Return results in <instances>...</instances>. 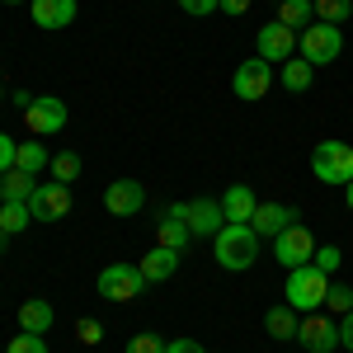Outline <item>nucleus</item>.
Returning <instances> with one entry per match:
<instances>
[{
    "label": "nucleus",
    "instance_id": "13",
    "mask_svg": "<svg viewBox=\"0 0 353 353\" xmlns=\"http://www.w3.org/2000/svg\"><path fill=\"white\" fill-rule=\"evenodd\" d=\"M141 203H146V189L137 179H113L109 189H104V208H109L113 217H137Z\"/></svg>",
    "mask_w": 353,
    "mask_h": 353
},
{
    "label": "nucleus",
    "instance_id": "12",
    "mask_svg": "<svg viewBox=\"0 0 353 353\" xmlns=\"http://www.w3.org/2000/svg\"><path fill=\"white\" fill-rule=\"evenodd\" d=\"M292 221H297V208H288V203H259V208H254V217H250V226H254V236H259V241H264V236L278 241Z\"/></svg>",
    "mask_w": 353,
    "mask_h": 353
},
{
    "label": "nucleus",
    "instance_id": "24",
    "mask_svg": "<svg viewBox=\"0 0 353 353\" xmlns=\"http://www.w3.org/2000/svg\"><path fill=\"white\" fill-rule=\"evenodd\" d=\"M14 170H24V174H43V170H48V151H43L38 141H19V151H14Z\"/></svg>",
    "mask_w": 353,
    "mask_h": 353
},
{
    "label": "nucleus",
    "instance_id": "19",
    "mask_svg": "<svg viewBox=\"0 0 353 353\" xmlns=\"http://www.w3.org/2000/svg\"><path fill=\"white\" fill-rule=\"evenodd\" d=\"M38 189V174H24V170H5L0 174V198L5 203H28Z\"/></svg>",
    "mask_w": 353,
    "mask_h": 353
},
{
    "label": "nucleus",
    "instance_id": "16",
    "mask_svg": "<svg viewBox=\"0 0 353 353\" xmlns=\"http://www.w3.org/2000/svg\"><path fill=\"white\" fill-rule=\"evenodd\" d=\"M28 14L38 28H66L76 19V0H28Z\"/></svg>",
    "mask_w": 353,
    "mask_h": 353
},
{
    "label": "nucleus",
    "instance_id": "3",
    "mask_svg": "<svg viewBox=\"0 0 353 353\" xmlns=\"http://www.w3.org/2000/svg\"><path fill=\"white\" fill-rule=\"evenodd\" d=\"M311 170L321 184H349L353 179V146L349 141H321L311 151Z\"/></svg>",
    "mask_w": 353,
    "mask_h": 353
},
{
    "label": "nucleus",
    "instance_id": "17",
    "mask_svg": "<svg viewBox=\"0 0 353 353\" xmlns=\"http://www.w3.org/2000/svg\"><path fill=\"white\" fill-rule=\"evenodd\" d=\"M137 269H141V278H146V283H165V278H174V269H179V250L156 245L151 254H141V259H137Z\"/></svg>",
    "mask_w": 353,
    "mask_h": 353
},
{
    "label": "nucleus",
    "instance_id": "10",
    "mask_svg": "<svg viewBox=\"0 0 353 353\" xmlns=\"http://www.w3.org/2000/svg\"><path fill=\"white\" fill-rule=\"evenodd\" d=\"M24 123L33 137H57L66 128V104L57 99V94H43V99H33L24 109Z\"/></svg>",
    "mask_w": 353,
    "mask_h": 353
},
{
    "label": "nucleus",
    "instance_id": "25",
    "mask_svg": "<svg viewBox=\"0 0 353 353\" xmlns=\"http://www.w3.org/2000/svg\"><path fill=\"white\" fill-rule=\"evenodd\" d=\"M311 5H316V19H321V24H349L353 19V0H311Z\"/></svg>",
    "mask_w": 353,
    "mask_h": 353
},
{
    "label": "nucleus",
    "instance_id": "31",
    "mask_svg": "<svg viewBox=\"0 0 353 353\" xmlns=\"http://www.w3.org/2000/svg\"><path fill=\"white\" fill-rule=\"evenodd\" d=\"M5 353H48V344H43V334H14V339H10V349Z\"/></svg>",
    "mask_w": 353,
    "mask_h": 353
},
{
    "label": "nucleus",
    "instance_id": "20",
    "mask_svg": "<svg viewBox=\"0 0 353 353\" xmlns=\"http://www.w3.org/2000/svg\"><path fill=\"white\" fill-rule=\"evenodd\" d=\"M19 330H28V334H43V330H52V301L28 297L24 306H19Z\"/></svg>",
    "mask_w": 353,
    "mask_h": 353
},
{
    "label": "nucleus",
    "instance_id": "18",
    "mask_svg": "<svg viewBox=\"0 0 353 353\" xmlns=\"http://www.w3.org/2000/svg\"><path fill=\"white\" fill-rule=\"evenodd\" d=\"M254 208H259V198H254L250 184H231V189L221 193V212H226V221H250Z\"/></svg>",
    "mask_w": 353,
    "mask_h": 353
},
{
    "label": "nucleus",
    "instance_id": "35",
    "mask_svg": "<svg viewBox=\"0 0 353 353\" xmlns=\"http://www.w3.org/2000/svg\"><path fill=\"white\" fill-rule=\"evenodd\" d=\"M165 353H208V349H203L198 339H170V344H165Z\"/></svg>",
    "mask_w": 353,
    "mask_h": 353
},
{
    "label": "nucleus",
    "instance_id": "40",
    "mask_svg": "<svg viewBox=\"0 0 353 353\" xmlns=\"http://www.w3.org/2000/svg\"><path fill=\"white\" fill-rule=\"evenodd\" d=\"M5 245H10V236H5V231H0V250H5Z\"/></svg>",
    "mask_w": 353,
    "mask_h": 353
},
{
    "label": "nucleus",
    "instance_id": "6",
    "mask_svg": "<svg viewBox=\"0 0 353 353\" xmlns=\"http://www.w3.org/2000/svg\"><path fill=\"white\" fill-rule=\"evenodd\" d=\"M231 90H236V99H245V104L264 99V94L273 90V66L264 61V57L241 61V66H236V76H231Z\"/></svg>",
    "mask_w": 353,
    "mask_h": 353
},
{
    "label": "nucleus",
    "instance_id": "38",
    "mask_svg": "<svg viewBox=\"0 0 353 353\" xmlns=\"http://www.w3.org/2000/svg\"><path fill=\"white\" fill-rule=\"evenodd\" d=\"M344 198H349V212H353V179L344 184Z\"/></svg>",
    "mask_w": 353,
    "mask_h": 353
},
{
    "label": "nucleus",
    "instance_id": "42",
    "mask_svg": "<svg viewBox=\"0 0 353 353\" xmlns=\"http://www.w3.org/2000/svg\"><path fill=\"white\" fill-rule=\"evenodd\" d=\"M349 353H353V349H349Z\"/></svg>",
    "mask_w": 353,
    "mask_h": 353
},
{
    "label": "nucleus",
    "instance_id": "1",
    "mask_svg": "<svg viewBox=\"0 0 353 353\" xmlns=\"http://www.w3.org/2000/svg\"><path fill=\"white\" fill-rule=\"evenodd\" d=\"M212 254H217L221 269H231V273L250 269V264L259 259V236H254V226H250V221H226L217 236H212Z\"/></svg>",
    "mask_w": 353,
    "mask_h": 353
},
{
    "label": "nucleus",
    "instance_id": "41",
    "mask_svg": "<svg viewBox=\"0 0 353 353\" xmlns=\"http://www.w3.org/2000/svg\"><path fill=\"white\" fill-rule=\"evenodd\" d=\"M0 99H5V90H0Z\"/></svg>",
    "mask_w": 353,
    "mask_h": 353
},
{
    "label": "nucleus",
    "instance_id": "21",
    "mask_svg": "<svg viewBox=\"0 0 353 353\" xmlns=\"http://www.w3.org/2000/svg\"><path fill=\"white\" fill-rule=\"evenodd\" d=\"M311 76H316V66H311L306 57H292V61H283V71H278V81H283V90H292V94H301V90H311Z\"/></svg>",
    "mask_w": 353,
    "mask_h": 353
},
{
    "label": "nucleus",
    "instance_id": "11",
    "mask_svg": "<svg viewBox=\"0 0 353 353\" xmlns=\"http://www.w3.org/2000/svg\"><path fill=\"white\" fill-rule=\"evenodd\" d=\"M297 339H301L306 353H330L334 344H339V325H334L330 316H321V311H311V316L297 325Z\"/></svg>",
    "mask_w": 353,
    "mask_h": 353
},
{
    "label": "nucleus",
    "instance_id": "29",
    "mask_svg": "<svg viewBox=\"0 0 353 353\" xmlns=\"http://www.w3.org/2000/svg\"><path fill=\"white\" fill-rule=\"evenodd\" d=\"M311 264H316V269H321V273L330 278V273H334L339 264H344V250H339V245H321V250L311 254Z\"/></svg>",
    "mask_w": 353,
    "mask_h": 353
},
{
    "label": "nucleus",
    "instance_id": "33",
    "mask_svg": "<svg viewBox=\"0 0 353 353\" xmlns=\"http://www.w3.org/2000/svg\"><path fill=\"white\" fill-rule=\"evenodd\" d=\"M179 10H184V14H193V19H203V14L221 10V0H179Z\"/></svg>",
    "mask_w": 353,
    "mask_h": 353
},
{
    "label": "nucleus",
    "instance_id": "4",
    "mask_svg": "<svg viewBox=\"0 0 353 353\" xmlns=\"http://www.w3.org/2000/svg\"><path fill=\"white\" fill-rule=\"evenodd\" d=\"M297 52L306 57L311 66H325V61H334V57L344 52V33H339L334 24H321V19H316L311 28L297 33Z\"/></svg>",
    "mask_w": 353,
    "mask_h": 353
},
{
    "label": "nucleus",
    "instance_id": "27",
    "mask_svg": "<svg viewBox=\"0 0 353 353\" xmlns=\"http://www.w3.org/2000/svg\"><path fill=\"white\" fill-rule=\"evenodd\" d=\"M48 165H52V179H57V184H71V179H81V156H76V151H57Z\"/></svg>",
    "mask_w": 353,
    "mask_h": 353
},
{
    "label": "nucleus",
    "instance_id": "9",
    "mask_svg": "<svg viewBox=\"0 0 353 353\" xmlns=\"http://www.w3.org/2000/svg\"><path fill=\"white\" fill-rule=\"evenodd\" d=\"M273 254H278V264L283 269H301V264H311V254H316V241H311V231L292 221L278 241H273Z\"/></svg>",
    "mask_w": 353,
    "mask_h": 353
},
{
    "label": "nucleus",
    "instance_id": "15",
    "mask_svg": "<svg viewBox=\"0 0 353 353\" xmlns=\"http://www.w3.org/2000/svg\"><path fill=\"white\" fill-rule=\"evenodd\" d=\"M221 226H226V212H221V198H193L189 203V231L193 236H217Z\"/></svg>",
    "mask_w": 353,
    "mask_h": 353
},
{
    "label": "nucleus",
    "instance_id": "36",
    "mask_svg": "<svg viewBox=\"0 0 353 353\" xmlns=\"http://www.w3.org/2000/svg\"><path fill=\"white\" fill-rule=\"evenodd\" d=\"M339 344H344V349H353V311L339 321Z\"/></svg>",
    "mask_w": 353,
    "mask_h": 353
},
{
    "label": "nucleus",
    "instance_id": "39",
    "mask_svg": "<svg viewBox=\"0 0 353 353\" xmlns=\"http://www.w3.org/2000/svg\"><path fill=\"white\" fill-rule=\"evenodd\" d=\"M0 5H28V0H0Z\"/></svg>",
    "mask_w": 353,
    "mask_h": 353
},
{
    "label": "nucleus",
    "instance_id": "37",
    "mask_svg": "<svg viewBox=\"0 0 353 353\" xmlns=\"http://www.w3.org/2000/svg\"><path fill=\"white\" fill-rule=\"evenodd\" d=\"M245 10H250V0H221V14H236L241 19Z\"/></svg>",
    "mask_w": 353,
    "mask_h": 353
},
{
    "label": "nucleus",
    "instance_id": "22",
    "mask_svg": "<svg viewBox=\"0 0 353 353\" xmlns=\"http://www.w3.org/2000/svg\"><path fill=\"white\" fill-rule=\"evenodd\" d=\"M278 24H288V28H311L316 24V5H311V0H283V5H278Z\"/></svg>",
    "mask_w": 353,
    "mask_h": 353
},
{
    "label": "nucleus",
    "instance_id": "14",
    "mask_svg": "<svg viewBox=\"0 0 353 353\" xmlns=\"http://www.w3.org/2000/svg\"><path fill=\"white\" fill-rule=\"evenodd\" d=\"M189 241H193V231H189V203H170V208H165V217H161V245L184 254V245H189Z\"/></svg>",
    "mask_w": 353,
    "mask_h": 353
},
{
    "label": "nucleus",
    "instance_id": "8",
    "mask_svg": "<svg viewBox=\"0 0 353 353\" xmlns=\"http://www.w3.org/2000/svg\"><path fill=\"white\" fill-rule=\"evenodd\" d=\"M28 212H33V221H61L66 212H71V184H57V179H48V184H38L33 189V198H28Z\"/></svg>",
    "mask_w": 353,
    "mask_h": 353
},
{
    "label": "nucleus",
    "instance_id": "2",
    "mask_svg": "<svg viewBox=\"0 0 353 353\" xmlns=\"http://www.w3.org/2000/svg\"><path fill=\"white\" fill-rule=\"evenodd\" d=\"M288 306L292 311H321L325 306V292H330V278L316 264H301V269H288Z\"/></svg>",
    "mask_w": 353,
    "mask_h": 353
},
{
    "label": "nucleus",
    "instance_id": "30",
    "mask_svg": "<svg viewBox=\"0 0 353 353\" xmlns=\"http://www.w3.org/2000/svg\"><path fill=\"white\" fill-rule=\"evenodd\" d=\"M128 353H165V339L161 334H151V330H141L128 339Z\"/></svg>",
    "mask_w": 353,
    "mask_h": 353
},
{
    "label": "nucleus",
    "instance_id": "23",
    "mask_svg": "<svg viewBox=\"0 0 353 353\" xmlns=\"http://www.w3.org/2000/svg\"><path fill=\"white\" fill-rule=\"evenodd\" d=\"M297 316H292V306H273L269 316H264V330H269L273 339H297Z\"/></svg>",
    "mask_w": 353,
    "mask_h": 353
},
{
    "label": "nucleus",
    "instance_id": "32",
    "mask_svg": "<svg viewBox=\"0 0 353 353\" xmlns=\"http://www.w3.org/2000/svg\"><path fill=\"white\" fill-rule=\"evenodd\" d=\"M76 339H81V344H99V339H104V325H99L94 316H85V321H76Z\"/></svg>",
    "mask_w": 353,
    "mask_h": 353
},
{
    "label": "nucleus",
    "instance_id": "5",
    "mask_svg": "<svg viewBox=\"0 0 353 353\" xmlns=\"http://www.w3.org/2000/svg\"><path fill=\"white\" fill-rule=\"evenodd\" d=\"M94 288H99V297H109V301H132L146 288V278H141L137 264H104Z\"/></svg>",
    "mask_w": 353,
    "mask_h": 353
},
{
    "label": "nucleus",
    "instance_id": "26",
    "mask_svg": "<svg viewBox=\"0 0 353 353\" xmlns=\"http://www.w3.org/2000/svg\"><path fill=\"white\" fill-rule=\"evenodd\" d=\"M28 221H33L28 203H0V231H5V236H19Z\"/></svg>",
    "mask_w": 353,
    "mask_h": 353
},
{
    "label": "nucleus",
    "instance_id": "34",
    "mask_svg": "<svg viewBox=\"0 0 353 353\" xmlns=\"http://www.w3.org/2000/svg\"><path fill=\"white\" fill-rule=\"evenodd\" d=\"M14 151H19V141L0 132V174H5V170H14Z\"/></svg>",
    "mask_w": 353,
    "mask_h": 353
},
{
    "label": "nucleus",
    "instance_id": "28",
    "mask_svg": "<svg viewBox=\"0 0 353 353\" xmlns=\"http://www.w3.org/2000/svg\"><path fill=\"white\" fill-rule=\"evenodd\" d=\"M325 306L334 311V316H349V311H353V288H344V283H330Z\"/></svg>",
    "mask_w": 353,
    "mask_h": 353
},
{
    "label": "nucleus",
    "instance_id": "7",
    "mask_svg": "<svg viewBox=\"0 0 353 353\" xmlns=\"http://www.w3.org/2000/svg\"><path fill=\"white\" fill-rule=\"evenodd\" d=\"M292 52H297V28H288V24H278V19H269V24L254 33V57H264V61H292Z\"/></svg>",
    "mask_w": 353,
    "mask_h": 353
}]
</instances>
